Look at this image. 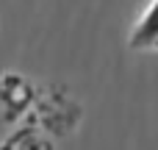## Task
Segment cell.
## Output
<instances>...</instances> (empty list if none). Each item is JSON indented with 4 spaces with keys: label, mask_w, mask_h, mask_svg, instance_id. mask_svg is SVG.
<instances>
[{
    "label": "cell",
    "mask_w": 158,
    "mask_h": 150,
    "mask_svg": "<svg viewBox=\"0 0 158 150\" xmlns=\"http://www.w3.org/2000/svg\"><path fill=\"white\" fill-rule=\"evenodd\" d=\"M156 45H158V0H153L131 33V47H156Z\"/></svg>",
    "instance_id": "6da1fadb"
},
{
    "label": "cell",
    "mask_w": 158,
    "mask_h": 150,
    "mask_svg": "<svg viewBox=\"0 0 158 150\" xmlns=\"http://www.w3.org/2000/svg\"><path fill=\"white\" fill-rule=\"evenodd\" d=\"M156 47H158V45H156Z\"/></svg>",
    "instance_id": "7a4b0ae2"
}]
</instances>
